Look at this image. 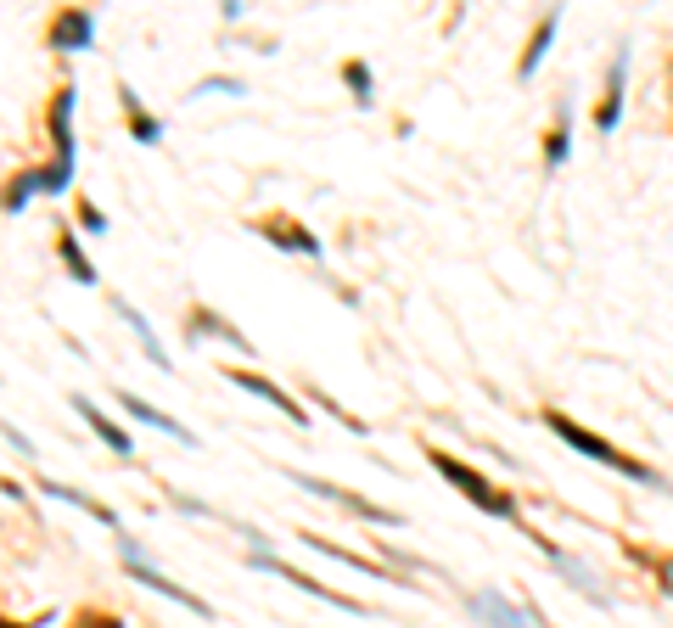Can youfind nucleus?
I'll return each instance as SVG.
<instances>
[{
  "mask_svg": "<svg viewBox=\"0 0 673 628\" xmlns=\"http://www.w3.org/2000/svg\"><path fill=\"white\" fill-rule=\"evenodd\" d=\"M438 466H444V477H455V483L466 488V494H477V505H483V511H494V516H505V511H511V505H505L500 494H494V488L483 483V477H472L466 466H455V460H438Z\"/></svg>",
  "mask_w": 673,
  "mask_h": 628,
  "instance_id": "nucleus-1",
  "label": "nucleus"
},
{
  "mask_svg": "<svg viewBox=\"0 0 673 628\" xmlns=\"http://www.w3.org/2000/svg\"><path fill=\"white\" fill-rule=\"evenodd\" d=\"M73 410L85 415V421H90V427H96V432H101V438H107V443H113L118 455H129V438H124V432H118L113 421H107V415H101V410H96V404H90V399H73Z\"/></svg>",
  "mask_w": 673,
  "mask_h": 628,
  "instance_id": "nucleus-6",
  "label": "nucleus"
},
{
  "mask_svg": "<svg viewBox=\"0 0 673 628\" xmlns=\"http://www.w3.org/2000/svg\"><path fill=\"white\" fill-rule=\"evenodd\" d=\"M472 612L488 617V623H500V628H539L528 612H516V606H505V600H472Z\"/></svg>",
  "mask_w": 673,
  "mask_h": 628,
  "instance_id": "nucleus-4",
  "label": "nucleus"
},
{
  "mask_svg": "<svg viewBox=\"0 0 673 628\" xmlns=\"http://www.w3.org/2000/svg\"><path fill=\"white\" fill-rule=\"evenodd\" d=\"M57 40H62V45H85V40H90V17H62V23H57Z\"/></svg>",
  "mask_w": 673,
  "mask_h": 628,
  "instance_id": "nucleus-8",
  "label": "nucleus"
},
{
  "mask_svg": "<svg viewBox=\"0 0 673 628\" xmlns=\"http://www.w3.org/2000/svg\"><path fill=\"white\" fill-rule=\"evenodd\" d=\"M550 427H556V432H561V438H567V443H578L584 455H595V460H612V466L634 471L629 460H623V455H612V449H606V443H595V438H589V432H578V427H561V415H556V421H550Z\"/></svg>",
  "mask_w": 673,
  "mask_h": 628,
  "instance_id": "nucleus-5",
  "label": "nucleus"
},
{
  "mask_svg": "<svg viewBox=\"0 0 673 628\" xmlns=\"http://www.w3.org/2000/svg\"><path fill=\"white\" fill-rule=\"evenodd\" d=\"M129 567H135V578H141V584H152V589H158V595H169V600H180L186 612L208 617V606H202L197 595H186V589H180V584H169V578H158V572H152V567H141V561H129Z\"/></svg>",
  "mask_w": 673,
  "mask_h": 628,
  "instance_id": "nucleus-3",
  "label": "nucleus"
},
{
  "mask_svg": "<svg viewBox=\"0 0 673 628\" xmlns=\"http://www.w3.org/2000/svg\"><path fill=\"white\" fill-rule=\"evenodd\" d=\"M230 382H242V387H247V393H258V399H270V404H275V410H287V415H292V421H303V410H298V404H292V399H287V393H281V387H270V382H258V376H242V371L230 376Z\"/></svg>",
  "mask_w": 673,
  "mask_h": 628,
  "instance_id": "nucleus-7",
  "label": "nucleus"
},
{
  "mask_svg": "<svg viewBox=\"0 0 673 628\" xmlns=\"http://www.w3.org/2000/svg\"><path fill=\"white\" fill-rule=\"evenodd\" d=\"M118 404H124V410L135 415V421H146V427H158V432H169V438L191 443V432L180 427V421H169V415H158V410H152V404H146V399H135V393H118Z\"/></svg>",
  "mask_w": 673,
  "mask_h": 628,
  "instance_id": "nucleus-2",
  "label": "nucleus"
}]
</instances>
